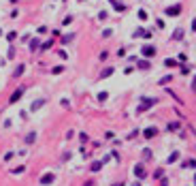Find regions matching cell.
Here are the masks:
<instances>
[{"instance_id": "1", "label": "cell", "mask_w": 196, "mask_h": 186, "mask_svg": "<svg viewBox=\"0 0 196 186\" xmlns=\"http://www.w3.org/2000/svg\"><path fill=\"white\" fill-rule=\"evenodd\" d=\"M156 103H158V99H156V96H154V99H143V103H141L139 107H137V113H143V111L151 109V107H154Z\"/></svg>"}, {"instance_id": "2", "label": "cell", "mask_w": 196, "mask_h": 186, "mask_svg": "<svg viewBox=\"0 0 196 186\" xmlns=\"http://www.w3.org/2000/svg\"><path fill=\"white\" fill-rule=\"evenodd\" d=\"M132 173H134V178H137V180H145V178H147V173H145V167H143V163H137L134 167H132Z\"/></svg>"}, {"instance_id": "3", "label": "cell", "mask_w": 196, "mask_h": 186, "mask_svg": "<svg viewBox=\"0 0 196 186\" xmlns=\"http://www.w3.org/2000/svg\"><path fill=\"white\" fill-rule=\"evenodd\" d=\"M26 92V86H21V88H17V90L13 92V96H11V99H9V103H11V105H15L17 101H19L21 99V94Z\"/></svg>"}, {"instance_id": "4", "label": "cell", "mask_w": 196, "mask_h": 186, "mask_svg": "<svg viewBox=\"0 0 196 186\" xmlns=\"http://www.w3.org/2000/svg\"><path fill=\"white\" fill-rule=\"evenodd\" d=\"M141 54H143L145 58H154V56H156V47H154V45H143Z\"/></svg>"}, {"instance_id": "5", "label": "cell", "mask_w": 196, "mask_h": 186, "mask_svg": "<svg viewBox=\"0 0 196 186\" xmlns=\"http://www.w3.org/2000/svg\"><path fill=\"white\" fill-rule=\"evenodd\" d=\"M179 13H181V4H173V6L166 9V15L168 17H175V15H179Z\"/></svg>"}, {"instance_id": "6", "label": "cell", "mask_w": 196, "mask_h": 186, "mask_svg": "<svg viewBox=\"0 0 196 186\" xmlns=\"http://www.w3.org/2000/svg\"><path fill=\"white\" fill-rule=\"evenodd\" d=\"M156 135H158V128H156V126H149V128L143 130V137H145V139H151V137H156Z\"/></svg>"}, {"instance_id": "7", "label": "cell", "mask_w": 196, "mask_h": 186, "mask_svg": "<svg viewBox=\"0 0 196 186\" xmlns=\"http://www.w3.org/2000/svg\"><path fill=\"white\" fill-rule=\"evenodd\" d=\"M53 180H56V175H53V173H47V175H43V178H41V184L47 186V184H53Z\"/></svg>"}, {"instance_id": "8", "label": "cell", "mask_w": 196, "mask_h": 186, "mask_svg": "<svg viewBox=\"0 0 196 186\" xmlns=\"http://www.w3.org/2000/svg\"><path fill=\"white\" fill-rule=\"evenodd\" d=\"M109 2H111V6L115 9V11H119V13H122V11H126V4H122L119 0H109Z\"/></svg>"}, {"instance_id": "9", "label": "cell", "mask_w": 196, "mask_h": 186, "mask_svg": "<svg viewBox=\"0 0 196 186\" xmlns=\"http://www.w3.org/2000/svg\"><path fill=\"white\" fill-rule=\"evenodd\" d=\"M100 169H102V161H94V163L90 165V171H92V173H98Z\"/></svg>"}, {"instance_id": "10", "label": "cell", "mask_w": 196, "mask_h": 186, "mask_svg": "<svg viewBox=\"0 0 196 186\" xmlns=\"http://www.w3.org/2000/svg\"><path fill=\"white\" fill-rule=\"evenodd\" d=\"M164 66H166V68H175V66H179V62L173 60V58H166V60H164Z\"/></svg>"}, {"instance_id": "11", "label": "cell", "mask_w": 196, "mask_h": 186, "mask_svg": "<svg viewBox=\"0 0 196 186\" xmlns=\"http://www.w3.org/2000/svg\"><path fill=\"white\" fill-rule=\"evenodd\" d=\"M43 105H45V99H39V101H34V103L30 105V109H32V111H36V109H41V107H43Z\"/></svg>"}, {"instance_id": "12", "label": "cell", "mask_w": 196, "mask_h": 186, "mask_svg": "<svg viewBox=\"0 0 196 186\" xmlns=\"http://www.w3.org/2000/svg\"><path fill=\"white\" fill-rule=\"evenodd\" d=\"M24 71H26V64H17V68L13 71V77H21Z\"/></svg>"}, {"instance_id": "13", "label": "cell", "mask_w": 196, "mask_h": 186, "mask_svg": "<svg viewBox=\"0 0 196 186\" xmlns=\"http://www.w3.org/2000/svg\"><path fill=\"white\" fill-rule=\"evenodd\" d=\"M179 156H181L179 152H173L171 156H168V158H166V163H168V165H173V163H177V161H179Z\"/></svg>"}, {"instance_id": "14", "label": "cell", "mask_w": 196, "mask_h": 186, "mask_svg": "<svg viewBox=\"0 0 196 186\" xmlns=\"http://www.w3.org/2000/svg\"><path fill=\"white\" fill-rule=\"evenodd\" d=\"M181 39H183V28H177L173 32V41H181Z\"/></svg>"}, {"instance_id": "15", "label": "cell", "mask_w": 196, "mask_h": 186, "mask_svg": "<svg viewBox=\"0 0 196 186\" xmlns=\"http://www.w3.org/2000/svg\"><path fill=\"white\" fill-rule=\"evenodd\" d=\"M137 66H139V68H143V71H147V68H151V62H147V60H139V62H137Z\"/></svg>"}, {"instance_id": "16", "label": "cell", "mask_w": 196, "mask_h": 186, "mask_svg": "<svg viewBox=\"0 0 196 186\" xmlns=\"http://www.w3.org/2000/svg\"><path fill=\"white\" fill-rule=\"evenodd\" d=\"M171 81H173V75H164V77H160L158 84H160V86H166V84H171Z\"/></svg>"}, {"instance_id": "17", "label": "cell", "mask_w": 196, "mask_h": 186, "mask_svg": "<svg viewBox=\"0 0 196 186\" xmlns=\"http://www.w3.org/2000/svg\"><path fill=\"white\" fill-rule=\"evenodd\" d=\"M181 128V122H171V124H166V130H179Z\"/></svg>"}, {"instance_id": "18", "label": "cell", "mask_w": 196, "mask_h": 186, "mask_svg": "<svg viewBox=\"0 0 196 186\" xmlns=\"http://www.w3.org/2000/svg\"><path fill=\"white\" fill-rule=\"evenodd\" d=\"M111 75H113V68H111V66H107L102 73H100V79H107V77H111Z\"/></svg>"}, {"instance_id": "19", "label": "cell", "mask_w": 196, "mask_h": 186, "mask_svg": "<svg viewBox=\"0 0 196 186\" xmlns=\"http://www.w3.org/2000/svg\"><path fill=\"white\" fill-rule=\"evenodd\" d=\"M34 139H36V133L32 130V133H28V135H26V139H24V141H26V143H34Z\"/></svg>"}, {"instance_id": "20", "label": "cell", "mask_w": 196, "mask_h": 186, "mask_svg": "<svg viewBox=\"0 0 196 186\" xmlns=\"http://www.w3.org/2000/svg\"><path fill=\"white\" fill-rule=\"evenodd\" d=\"M73 39H75V34H73V32H68V34H64V37H62V43L66 45V43H70Z\"/></svg>"}, {"instance_id": "21", "label": "cell", "mask_w": 196, "mask_h": 186, "mask_svg": "<svg viewBox=\"0 0 196 186\" xmlns=\"http://www.w3.org/2000/svg\"><path fill=\"white\" fill-rule=\"evenodd\" d=\"M151 156H154V152H151L149 148H145V150H143V161H149Z\"/></svg>"}, {"instance_id": "22", "label": "cell", "mask_w": 196, "mask_h": 186, "mask_svg": "<svg viewBox=\"0 0 196 186\" xmlns=\"http://www.w3.org/2000/svg\"><path fill=\"white\" fill-rule=\"evenodd\" d=\"M162 175H164V169H156L151 178H154V180H160V178H162Z\"/></svg>"}, {"instance_id": "23", "label": "cell", "mask_w": 196, "mask_h": 186, "mask_svg": "<svg viewBox=\"0 0 196 186\" xmlns=\"http://www.w3.org/2000/svg\"><path fill=\"white\" fill-rule=\"evenodd\" d=\"M79 141H81V143H87V141H90V137H87V133H79Z\"/></svg>"}, {"instance_id": "24", "label": "cell", "mask_w": 196, "mask_h": 186, "mask_svg": "<svg viewBox=\"0 0 196 186\" xmlns=\"http://www.w3.org/2000/svg\"><path fill=\"white\" fill-rule=\"evenodd\" d=\"M62 71H64V66H53V68H51V75H60Z\"/></svg>"}, {"instance_id": "25", "label": "cell", "mask_w": 196, "mask_h": 186, "mask_svg": "<svg viewBox=\"0 0 196 186\" xmlns=\"http://www.w3.org/2000/svg\"><path fill=\"white\" fill-rule=\"evenodd\" d=\"M30 49H32V51H36V49H39V39H32V43H30Z\"/></svg>"}, {"instance_id": "26", "label": "cell", "mask_w": 196, "mask_h": 186, "mask_svg": "<svg viewBox=\"0 0 196 186\" xmlns=\"http://www.w3.org/2000/svg\"><path fill=\"white\" fill-rule=\"evenodd\" d=\"M51 45H53V41H51V39H49V41H45V43H43V47H41V51H45V49H49Z\"/></svg>"}, {"instance_id": "27", "label": "cell", "mask_w": 196, "mask_h": 186, "mask_svg": "<svg viewBox=\"0 0 196 186\" xmlns=\"http://www.w3.org/2000/svg\"><path fill=\"white\" fill-rule=\"evenodd\" d=\"M183 167H196V161L190 158V161H183Z\"/></svg>"}, {"instance_id": "28", "label": "cell", "mask_w": 196, "mask_h": 186, "mask_svg": "<svg viewBox=\"0 0 196 186\" xmlns=\"http://www.w3.org/2000/svg\"><path fill=\"white\" fill-rule=\"evenodd\" d=\"M139 19H141V22H147V13L143 11V9H141V11H139Z\"/></svg>"}, {"instance_id": "29", "label": "cell", "mask_w": 196, "mask_h": 186, "mask_svg": "<svg viewBox=\"0 0 196 186\" xmlns=\"http://www.w3.org/2000/svg\"><path fill=\"white\" fill-rule=\"evenodd\" d=\"M111 34H113V32H111L109 28H107V30H102V34H100V37H102V39H109V37H111Z\"/></svg>"}, {"instance_id": "30", "label": "cell", "mask_w": 196, "mask_h": 186, "mask_svg": "<svg viewBox=\"0 0 196 186\" xmlns=\"http://www.w3.org/2000/svg\"><path fill=\"white\" fill-rule=\"evenodd\" d=\"M70 22H73V17H70V15H66V17H64V19H62V26H68Z\"/></svg>"}, {"instance_id": "31", "label": "cell", "mask_w": 196, "mask_h": 186, "mask_svg": "<svg viewBox=\"0 0 196 186\" xmlns=\"http://www.w3.org/2000/svg\"><path fill=\"white\" fill-rule=\"evenodd\" d=\"M15 37H17V32H9V34H6V41H11V43H13V41H15Z\"/></svg>"}, {"instance_id": "32", "label": "cell", "mask_w": 196, "mask_h": 186, "mask_svg": "<svg viewBox=\"0 0 196 186\" xmlns=\"http://www.w3.org/2000/svg\"><path fill=\"white\" fill-rule=\"evenodd\" d=\"M98 58H100V60L104 62L107 58H109V51H100V54H98Z\"/></svg>"}, {"instance_id": "33", "label": "cell", "mask_w": 196, "mask_h": 186, "mask_svg": "<svg viewBox=\"0 0 196 186\" xmlns=\"http://www.w3.org/2000/svg\"><path fill=\"white\" fill-rule=\"evenodd\" d=\"M190 73H192L190 66H181V75H190Z\"/></svg>"}, {"instance_id": "34", "label": "cell", "mask_w": 196, "mask_h": 186, "mask_svg": "<svg viewBox=\"0 0 196 186\" xmlns=\"http://www.w3.org/2000/svg\"><path fill=\"white\" fill-rule=\"evenodd\" d=\"M151 37H154V32H151V30H145V32H143V37H141V39H151Z\"/></svg>"}, {"instance_id": "35", "label": "cell", "mask_w": 196, "mask_h": 186, "mask_svg": "<svg viewBox=\"0 0 196 186\" xmlns=\"http://www.w3.org/2000/svg\"><path fill=\"white\" fill-rule=\"evenodd\" d=\"M60 105H62V107H66V109H68V107H70V101H68V99H62V101H60Z\"/></svg>"}, {"instance_id": "36", "label": "cell", "mask_w": 196, "mask_h": 186, "mask_svg": "<svg viewBox=\"0 0 196 186\" xmlns=\"http://www.w3.org/2000/svg\"><path fill=\"white\" fill-rule=\"evenodd\" d=\"M143 32H145L143 28H137V30H134V34H132V37H143Z\"/></svg>"}, {"instance_id": "37", "label": "cell", "mask_w": 196, "mask_h": 186, "mask_svg": "<svg viewBox=\"0 0 196 186\" xmlns=\"http://www.w3.org/2000/svg\"><path fill=\"white\" fill-rule=\"evenodd\" d=\"M58 56H60L62 60H66V58H68V54H66V51H64V49H60V51H58Z\"/></svg>"}, {"instance_id": "38", "label": "cell", "mask_w": 196, "mask_h": 186, "mask_svg": "<svg viewBox=\"0 0 196 186\" xmlns=\"http://www.w3.org/2000/svg\"><path fill=\"white\" fill-rule=\"evenodd\" d=\"M160 186H168V178H164V175H162V178H160Z\"/></svg>"}, {"instance_id": "39", "label": "cell", "mask_w": 196, "mask_h": 186, "mask_svg": "<svg viewBox=\"0 0 196 186\" xmlns=\"http://www.w3.org/2000/svg\"><path fill=\"white\" fill-rule=\"evenodd\" d=\"M137 135H139V128H134V130H132V133H130V135H128V139H134Z\"/></svg>"}, {"instance_id": "40", "label": "cell", "mask_w": 196, "mask_h": 186, "mask_svg": "<svg viewBox=\"0 0 196 186\" xmlns=\"http://www.w3.org/2000/svg\"><path fill=\"white\" fill-rule=\"evenodd\" d=\"M98 19L104 22V19H107V13H104V11H102V13H98Z\"/></svg>"}, {"instance_id": "41", "label": "cell", "mask_w": 196, "mask_h": 186, "mask_svg": "<svg viewBox=\"0 0 196 186\" xmlns=\"http://www.w3.org/2000/svg\"><path fill=\"white\" fill-rule=\"evenodd\" d=\"M98 101H107V92H100V94H98Z\"/></svg>"}, {"instance_id": "42", "label": "cell", "mask_w": 196, "mask_h": 186, "mask_svg": "<svg viewBox=\"0 0 196 186\" xmlns=\"http://www.w3.org/2000/svg\"><path fill=\"white\" fill-rule=\"evenodd\" d=\"M183 60H188V56H185V54H179V58H177V62H183Z\"/></svg>"}, {"instance_id": "43", "label": "cell", "mask_w": 196, "mask_h": 186, "mask_svg": "<svg viewBox=\"0 0 196 186\" xmlns=\"http://www.w3.org/2000/svg\"><path fill=\"white\" fill-rule=\"evenodd\" d=\"M192 90L196 92V75H194V79H192Z\"/></svg>"}, {"instance_id": "44", "label": "cell", "mask_w": 196, "mask_h": 186, "mask_svg": "<svg viewBox=\"0 0 196 186\" xmlns=\"http://www.w3.org/2000/svg\"><path fill=\"white\" fill-rule=\"evenodd\" d=\"M192 32H196V17L192 19Z\"/></svg>"}, {"instance_id": "45", "label": "cell", "mask_w": 196, "mask_h": 186, "mask_svg": "<svg viewBox=\"0 0 196 186\" xmlns=\"http://www.w3.org/2000/svg\"><path fill=\"white\" fill-rule=\"evenodd\" d=\"M111 186H124V182H117V184H111Z\"/></svg>"}, {"instance_id": "46", "label": "cell", "mask_w": 196, "mask_h": 186, "mask_svg": "<svg viewBox=\"0 0 196 186\" xmlns=\"http://www.w3.org/2000/svg\"><path fill=\"white\" fill-rule=\"evenodd\" d=\"M194 186H196V171H194Z\"/></svg>"}, {"instance_id": "47", "label": "cell", "mask_w": 196, "mask_h": 186, "mask_svg": "<svg viewBox=\"0 0 196 186\" xmlns=\"http://www.w3.org/2000/svg\"><path fill=\"white\" fill-rule=\"evenodd\" d=\"M64 2H66V0H64Z\"/></svg>"}]
</instances>
